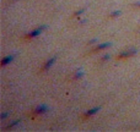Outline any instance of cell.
Wrapping results in <instances>:
<instances>
[{
    "instance_id": "7c38bea8",
    "label": "cell",
    "mask_w": 140,
    "mask_h": 132,
    "mask_svg": "<svg viewBox=\"0 0 140 132\" xmlns=\"http://www.w3.org/2000/svg\"><path fill=\"white\" fill-rule=\"evenodd\" d=\"M120 14H122V12H120V11H113L112 14H109L108 15V18H116V17H118V16H120Z\"/></svg>"
},
{
    "instance_id": "277c9868",
    "label": "cell",
    "mask_w": 140,
    "mask_h": 132,
    "mask_svg": "<svg viewBox=\"0 0 140 132\" xmlns=\"http://www.w3.org/2000/svg\"><path fill=\"white\" fill-rule=\"evenodd\" d=\"M57 61V56H52L50 59H48L46 63L42 65V67L39 69V71H38V73H44V72H47L53 65H54V63Z\"/></svg>"
},
{
    "instance_id": "4fadbf2b",
    "label": "cell",
    "mask_w": 140,
    "mask_h": 132,
    "mask_svg": "<svg viewBox=\"0 0 140 132\" xmlns=\"http://www.w3.org/2000/svg\"><path fill=\"white\" fill-rule=\"evenodd\" d=\"M132 7H133V9H140V1L139 3H134V4H132Z\"/></svg>"
},
{
    "instance_id": "3957f363",
    "label": "cell",
    "mask_w": 140,
    "mask_h": 132,
    "mask_svg": "<svg viewBox=\"0 0 140 132\" xmlns=\"http://www.w3.org/2000/svg\"><path fill=\"white\" fill-rule=\"evenodd\" d=\"M136 53H138V50H136V49H128V50H124V51L119 53L116 59H117V60H124V59H129V58H132V56L135 55Z\"/></svg>"
},
{
    "instance_id": "ba28073f",
    "label": "cell",
    "mask_w": 140,
    "mask_h": 132,
    "mask_svg": "<svg viewBox=\"0 0 140 132\" xmlns=\"http://www.w3.org/2000/svg\"><path fill=\"white\" fill-rule=\"evenodd\" d=\"M82 77H84V72H82V71H76L73 76L70 77V81H73V82H74V81H79V80H81Z\"/></svg>"
},
{
    "instance_id": "5bb4252c",
    "label": "cell",
    "mask_w": 140,
    "mask_h": 132,
    "mask_svg": "<svg viewBox=\"0 0 140 132\" xmlns=\"http://www.w3.org/2000/svg\"><path fill=\"white\" fill-rule=\"evenodd\" d=\"M97 41H98L97 38H95V39H92V41H89V42H87V44H89V45H92V44H95Z\"/></svg>"
},
{
    "instance_id": "30bf717a",
    "label": "cell",
    "mask_w": 140,
    "mask_h": 132,
    "mask_svg": "<svg viewBox=\"0 0 140 132\" xmlns=\"http://www.w3.org/2000/svg\"><path fill=\"white\" fill-rule=\"evenodd\" d=\"M111 59V56L108 55V54H105V55L102 56V58H100V60H98V64H105L106 61H108Z\"/></svg>"
},
{
    "instance_id": "8fae6325",
    "label": "cell",
    "mask_w": 140,
    "mask_h": 132,
    "mask_svg": "<svg viewBox=\"0 0 140 132\" xmlns=\"http://www.w3.org/2000/svg\"><path fill=\"white\" fill-rule=\"evenodd\" d=\"M86 11V7H84V9H80V10H77V11H75L74 14H73V17H79L80 15H82Z\"/></svg>"
},
{
    "instance_id": "52a82bcc",
    "label": "cell",
    "mask_w": 140,
    "mask_h": 132,
    "mask_svg": "<svg viewBox=\"0 0 140 132\" xmlns=\"http://www.w3.org/2000/svg\"><path fill=\"white\" fill-rule=\"evenodd\" d=\"M15 59V55L12 54V55H7L5 56V58H3V60H1V64H0V66L1 67H4V66H6V65H9L10 63H12Z\"/></svg>"
},
{
    "instance_id": "2e32d148",
    "label": "cell",
    "mask_w": 140,
    "mask_h": 132,
    "mask_svg": "<svg viewBox=\"0 0 140 132\" xmlns=\"http://www.w3.org/2000/svg\"><path fill=\"white\" fill-rule=\"evenodd\" d=\"M16 1H17V0H9V4H14Z\"/></svg>"
},
{
    "instance_id": "8992f818",
    "label": "cell",
    "mask_w": 140,
    "mask_h": 132,
    "mask_svg": "<svg viewBox=\"0 0 140 132\" xmlns=\"http://www.w3.org/2000/svg\"><path fill=\"white\" fill-rule=\"evenodd\" d=\"M100 109H101V108L98 106V108H93V109H90V110L85 111L84 115L81 116V119H82V120H87L89 118H91L92 115H95V114H96L97 111H100Z\"/></svg>"
},
{
    "instance_id": "9c48e42d",
    "label": "cell",
    "mask_w": 140,
    "mask_h": 132,
    "mask_svg": "<svg viewBox=\"0 0 140 132\" xmlns=\"http://www.w3.org/2000/svg\"><path fill=\"white\" fill-rule=\"evenodd\" d=\"M20 124V120H15V121H12V122H10L7 126H5L3 130L4 131H7V130H11V128H14V127H16V126Z\"/></svg>"
},
{
    "instance_id": "5b68a950",
    "label": "cell",
    "mask_w": 140,
    "mask_h": 132,
    "mask_svg": "<svg viewBox=\"0 0 140 132\" xmlns=\"http://www.w3.org/2000/svg\"><path fill=\"white\" fill-rule=\"evenodd\" d=\"M47 111H48V106L47 105H44V104L38 105V106H36L35 109L32 110V118L35 119L37 116H41L43 114H46Z\"/></svg>"
},
{
    "instance_id": "6da1fadb",
    "label": "cell",
    "mask_w": 140,
    "mask_h": 132,
    "mask_svg": "<svg viewBox=\"0 0 140 132\" xmlns=\"http://www.w3.org/2000/svg\"><path fill=\"white\" fill-rule=\"evenodd\" d=\"M47 26L46 25H42V26H39L38 28H36L35 31H32V32H30V33H27V34H25V37H23V41H31V39H33V38H36L37 35H39L41 33H42L44 29H47Z\"/></svg>"
},
{
    "instance_id": "7a4b0ae2",
    "label": "cell",
    "mask_w": 140,
    "mask_h": 132,
    "mask_svg": "<svg viewBox=\"0 0 140 132\" xmlns=\"http://www.w3.org/2000/svg\"><path fill=\"white\" fill-rule=\"evenodd\" d=\"M109 47H112V43H109V42L97 44V45H96V47H93L90 51H87V54H86V55H92V54H96V53H101V51H103L105 49L109 48Z\"/></svg>"
},
{
    "instance_id": "9a60e30c",
    "label": "cell",
    "mask_w": 140,
    "mask_h": 132,
    "mask_svg": "<svg viewBox=\"0 0 140 132\" xmlns=\"http://www.w3.org/2000/svg\"><path fill=\"white\" fill-rule=\"evenodd\" d=\"M7 115H9V112H3V114H1V116H0V119H5Z\"/></svg>"
}]
</instances>
